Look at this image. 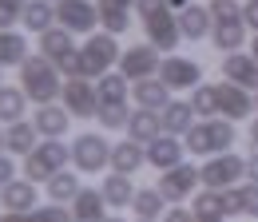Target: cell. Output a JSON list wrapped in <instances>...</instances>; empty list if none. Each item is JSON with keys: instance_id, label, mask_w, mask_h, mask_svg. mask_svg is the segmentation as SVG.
<instances>
[{"instance_id": "d590c367", "label": "cell", "mask_w": 258, "mask_h": 222, "mask_svg": "<svg viewBox=\"0 0 258 222\" xmlns=\"http://www.w3.org/2000/svg\"><path fill=\"white\" fill-rule=\"evenodd\" d=\"M195 218H203V214H223V190H211V187H203L199 194H195ZM226 218V214H223Z\"/></svg>"}, {"instance_id": "277c9868", "label": "cell", "mask_w": 258, "mask_h": 222, "mask_svg": "<svg viewBox=\"0 0 258 222\" xmlns=\"http://www.w3.org/2000/svg\"><path fill=\"white\" fill-rule=\"evenodd\" d=\"M72 163H76V171L96 175V171H103L111 163V143L99 131H84V135L72 139Z\"/></svg>"}, {"instance_id": "ee69618b", "label": "cell", "mask_w": 258, "mask_h": 222, "mask_svg": "<svg viewBox=\"0 0 258 222\" xmlns=\"http://www.w3.org/2000/svg\"><path fill=\"white\" fill-rule=\"evenodd\" d=\"M242 20H246L250 32H258V0H246V4H242Z\"/></svg>"}, {"instance_id": "f907efd6", "label": "cell", "mask_w": 258, "mask_h": 222, "mask_svg": "<svg viewBox=\"0 0 258 222\" xmlns=\"http://www.w3.org/2000/svg\"><path fill=\"white\" fill-rule=\"evenodd\" d=\"M250 56L258 60V32H254V44H250Z\"/></svg>"}, {"instance_id": "60d3db41", "label": "cell", "mask_w": 258, "mask_h": 222, "mask_svg": "<svg viewBox=\"0 0 258 222\" xmlns=\"http://www.w3.org/2000/svg\"><path fill=\"white\" fill-rule=\"evenodd\" d=\"M20 16H24V4H16V0H0V28H12Z\"/></svg>"}, {"instance_id": "d4e9b609", "label": "cell", "mask_w": 258, "mask_h": 222, "mask_svg": "<svg viewBox=\"0 0 258 222\" xmlns=\"http://www.w3.org/2000/svg\"><path fill=\"white\" fill-rule=\"evenodd\" d=\"M159 115H163V131H167V135H187V127L195 123L191 99H171Z\"/></svg>"}, {"instance_id": "ab89813d", "label": "cell", "mask_w": 258, "mask_h": 222, "mask_svg": "<svg viewBox=\"0 0 258 222\" xmlns=\"http://www.w3.org/2000/svg\"><path fill=\"white\" fill-rule=\"evenodd\" d=\"M238 194H242V214H246V218H258V183L238 187Z\"/></svg>"}, {"instance_id": "f1b7e54d", "label": "cell", "mask_w": 258, "mask_h": 222, "mask_svg": "<svg viewBox=\"0 0 258 222\" xmlns=\"http://www.w3.org/2000/svg\"><path fill=\"white\" fill-rule=\"evenodd\" d=\"M68 52H76L72 32H68V28H48V32H40V56H48V60L56 63L60 56H68Z\"/></svg>"}, {"instance_id": "d6986e66", "label": "cell", "mask_w": 258, "mask_h": 222, "mask_svg": "<svg viewBox=\"0 0 258 222\" xmlns=\"http://www.w3.org/2000/svg\"><path fill=\"white\" fill-rule=\"evenodd\" d=\"M32 123H36V131H40L44 139H60L68 131V123H72V111H68V107H56V103H40Z\"/></svg>"}, {"instance_id": "83f0119b", "label": "cell", "mask_w": 258, "mask_h": 222, "mask_svg": "<svg viewBox=\"0 0 258 222\" xmlns=\"http://www.w3.org/2000/svg\"><path fill=\"white\" fill-rule=\"evenodd\" d=\"M24 60H28V40L12 28H0V67H12V63L20 67Z\"/></svg>"}, {"instance_id": "4316f807", "label": "cell", "mask_w": 258, "mask_h": 222, "mask_svg": "<svg viewBox=\"0 0 258 222\" xmlns=\"http://www.w3.org/2000/svg\"><path fill=\"white\" fill-rule=\"evenodd\" d=\"M99 190H103V198H107V206H131V198H135V183H131V175H107L103 183H99Z\"/></svg>"}, {"instance_id": "7a4b0ae2", "label": "cell", "mask_w": 258, "mask_h": 222, "mask_svg": "<svg viewBox=\"0 0 258 222\" xmlns=\"http://www.w3.org/2000/svg\"><path fill=\"white\" fill-rule=\"evenodd\" d=\"M183 143H187V151L191 155H223L230 151V143H234V123L230 119H203V123H191L187 127V135H183Z\"/></svg>"}, {"instance_id": "6da1fadb", "label": "cell", "mask_w": 258, "mask_h": 222, "mask_svg": "<svg viewBox=\"0 0 258 222\" xmlns=\"http://www.w3.org/2000/svg\"><path fill=\"white\" fill-rule=\"evenodd\" d=\"M20 88L28 99L36 103H52L56 95H64V84H60V67L48 60V56H28L20 63Z\"/></svg>"}, {"instance_id": "8992f818", "label": "cell", "mask_w": 258, "mask_h": 222, "mask_svg": "<svg viewBox=\"0 0 258 222\" xmlns=\"http://www.w3.org/2000/svg\"><path fill=\"white\" fill-rule=\"evenodd\" d=\"M199 175H203V187H211V190L238 187V179L246 175V159L230 155V151H223V155H211L203 167H199Z\"/></svg>"}, {"instance_id": "7c38bea8", "label": "cell", "mask_w": 258, "mask_h": 222, "mask_svg": "<svg viewBox=\"0 0 258 222\" xmlns=\"http://www.w3.org/2000/svg\"><path fill=\"white\" fill-rule=\"evenodd\" d=\"M250 111H254V92H246V88L223 80V84H219V115L230 119V123H238V119H246Z\"/></svg>"}, {"instance_id": "9f6ffc18", "label": "cell", "mask_w": 258, "mask_h": 222, "mask_svg": "<svg viewBox=\"0 0 258 222\" xmlns=\"http://www.w3.org/2000/svg\"><path fill=\"white\" fill-rule=\"evenodd\" d=\"M16 4H28V0H16Z\"/></svg>"}, {"instance_id": "2e32d148", "label": "cell", "mask_w": 258, "mask_h": 222, "mask_svg": "<svg viewBox=\"0 0 258 222\" xmlns=\"http://www.w3.org/2000/svg\"><path fill=\"white\" fill-rule=\"evenodd\" d=\"M103 206H107V198H103V190L99 187H80V194L72 198V218L76 222H103Z\"/></svg>"}, {"instance_id": "cb8c5ba5", "label": "cell", "mask_w": 258, "mask_h": 222, "mask_svg": "<svg viewBox=\"0 0 258 222\" xmlns=\"http://www.w3.org/2000/svg\"><path fill=\"white\" fill-rule=\"evenodd\" d=\"M143 163H147V147H143V143H135V139L111 147V171H119V175H135Z\"/></svg>"}, {"instance_id": "ffe728a7", "label": "cell", "mask_w": 258, "mask_h": 222, "mask_svg": "<svg viewBox=\"0 0 258 222\" xmlns=\"http://www.w3.org/2000/svg\"><path fill=\"white\" fill-rule=\"evenodd\" d=\"M0 206L4 210H36V183L32 179H12L0 187Z\"/></svg>"}, {"instance_id": "44dd1931", "label": "cell", "mask_w": 258, "mask_h": 222, "mask_svg": "<svg viewBox=\"0 0 258 222\" xmlns=\"http://www.w3.org/2000/svg\"><path fill=\"white\" fill-rule=\"evenodd\" d=\"M131 99L139 103V107H151V111H163L167 103H171V88L163 84V80H135L131 84Z\"/></svg>"}, {"instance_id": "4dcf8cb0", "label": "cell", "mask_w": 258, "mask_h": 222, "mask_svg": "<svg viewBox=\"0 0 258 222\" xmlns=\"http://www.w3.org/2000/svg\"><path fill=\"white\" fill-rule=\"evenodd\" d=\"M163 198L159 187H147V190H135V198H131V210H135V218H163L167 210H163Z\"/></svg>"}, {"instance_id": "681fc988", "label": "cell", "mask_w": 258, "mask_h": 222, "mask_svg": "<svg viewBox=\"0 0 258 222\" xmlns=\"http://www.w3.org/2000/svg\"><path fill=\"white\" fill-rule=\"evenodd\" d=\"M167 4H171V8H179V12H183V8H187V4H195V0H167Z\"/></svg>"}, {"instance_id": "603a6c76", "label": "cell", "mask_w": 258, "mask_h": 222, "mask_svg": "<svg viewBox=\"0 0 258 222\" xmlns=\"http://www.w3.org/2000/svg\"><path fill=\"white\" fill-rule=\"evenodd\" d=\"M211 40H215V48L219 52H238L242 44H246V20H215V28H211Z\"/></svg>"}, {"instance_id": "836d02e7", "label": "cell", "mask_w": 258, "mask_h": 222, "mask_svg": "<svg viewBox=\"0 0 258 222\" xmlns=\"http://www.w3.org/2000/svg\"><path fill=\"white\" fill-rule=\"evenodd\" d=\"M80 194V175H68V171H56L48 179V198L52 202H72Z\"/></svg>"}, {"instance_id": "816d5d0a", "label": "cell", "mask_w": 258, "mask_h": 222, "mask_svg": "<svg viewBox=\"0 0 258 222\" xmlns=\"http://www.w3.org/2000/svg\"><path fill=\"white\" fill-rule=\"evenodd\" d=\"M103 222H123V218H103Z\"/></svg>"}, {"instance_id": "1f68e13d", "label": "cell", "mask_w": 258, "mask_h": 222, "mask_svg": "<svg viewBox=\"0 0 258 222\" xmlns=\"http://www.w3.org/2000/svg\"><path fill=\"white\" fill-rule=\"evenodd\" d=\"M96 95H99V107H107V103H123L127 99V76H99L96 84Z\"/></svg>"}, {"instance_id": "5bb4252c", "label": "cell", "mask_w": 258, "mask_h": 222, "mask_svg": "<svg viewBox=\"0 0 258 222\" xmlns=\"http://www.w3.org/2000/svg\"><path fill=\"white\" fill-rule=\"evenodd\" d=\"M223 80L246 88V92H258V60L246 56V52H226L223 56Z\"/></svg>"}, {"instance_id": "e0dca14e", "label": "cell", "mask_w": 258, "mask_h": 222, "mask_svg": "<svg viewBox=\"0 0 258 222\" xmlns=\"http://www.w3.org/2000/svg\"><path fill=\"white\" fill-rule=\"evenodd\" d=\"M179 28H183V40H207L215 28V16L207 4H187L179 12Z\"/></svg>"}, {"instance_id": "7bdbcfd3", "label": "cell", "mask_w": 258, "mask_h": 222, "mask_svg": "<svg viewBox=\"0 0 258 222\" xmlns=\"http://www.w3.org/2000/svg\"><path fill=\"white\" fill-rule=\"evenodd\" d=\"M163 222H199V218H195L191 206H171V210L163 214Z\"/></svg>"}, {"instance_id": "9a60e30c", "label": "cell", "mask_w": 258, "mask_h": 222, "mask_svg": "<svg viewBox=\"0 0 258 222\" xmlns=\"http://www.w3.org/2000/svg\"><path fill=\"white\" fill-rule=\"evenodd\" d=\"M183 155H187V143H179V139L167 135V131H163L159 139L147 143V163H151L155 171H171V167H179Z\"/></svg>"}, {"instance_id": "11a10c76", "label": "cell", "mask_w": 258, "mask_h": 222, "mask_svg": "<svg viewBox=\"0 0 258 222\" xmlns=\"http://www.w3.org/2000/svg\"><path fill=\"white\" fill-rule=\"evenodd\" d=\"M139 222H155V218H139Z\"/></svg>"}, {"instance_id": "52a82bcc", "label": "cell", "mask_w": 258, "mask_h": 222, "mask_svg": "<svg viewBox=\"0 0 258 222\" xmlns=\"http://www.w3.org/2000/svg\"><path fill=\"white\" fill-rule=\"evenodd\" d=\"M199 183H203L199 167L179 163V167H171V171H159V183H155V187H159V194L167 198V202H187Z\"/></svg>"}, {"instance_id": "f6af8a7d", "label": "cell", "mask_w": 258, "mask_h": 222, "mask_svg": "<svg viewBox=\"0 0 258 222\" xmlns=\"http://www.w3.org/2000/svg\"><path fill=\"white\" fill-rule=\"evenodd\" d=\"M12 175H16L12 159H8V155H0V187H4V183H12Z\"/></svg>"}, {"instance_id": "c3c4849f", "label": "cell", "mask_w": 258, "mask_h": 222, "mask_svg": "<svg viewBox=\"0 0 258 222\" xmlns=\"http://www.w3.org/2000/svg\"><path fill=\"white\" fill-rule=\"evenodd\" d=\"M250 147H254V151H258V119H254V123H250Z\"/></svg>"}, {"instance_id": "5b68a950", "label": "cell", "mask_w": 258, "mask_h": 222, "mask_svg": "<svg viewBox=\"0 0 258 222\" xmlns=\"http://www.w3.org/2000/svg\"><path fill=\"white\" fill-rule=\"evenodd\" d=\"M119 44H115V36L111 32H103V36H92L84 48H80V60H84V76L88 80H99V76H107L111 71V63H119Z\"/></svg>"}, {"instance_id": "ba28073f", "label": "cell", "mask_w": 258, "mask_h": 222, "mask_svg": "<svg viewBox=\"0 0 258 222\" xmlns=\"http://www.w3.org/2000/svg\"><path fill=\"white\" fill-rule=\"evenodd\" d=\"M64 107L72 111V119H92L99 115V95H96V84L88 76H76L64 84Z\"/></svg>"}, {"instance_id": "f5cc1de1", "label": "cell", "mask_w": 258, "mask_h": 222, "mask_svg": "<svg viewBox=\"0 0 258 222\" xmlns=\"http://www.w3.org/2000/svg\"><path fill=\"white\" fill-rule=\"evenodd\" d=\"M254 111H258V92H254Z\"/></svg>"}, {"instance_id": "30bf717a", "label": "cell", "mask_w": 258, "mask_h": 222, "mask_svg": "<svg viewBox=\"0 0 258 222\" xmlns=\"http://www.w3.org/2000/svg\"><path fill=\"white\" fill-rule=\"evenodd\" d=\"M159 48L155 44H135V48H127L123 56H119V67H123V76L127 80H151V76H159Z\"/></svg>"}, {"instance_id": "74e56055", "label": "cell", "mask_w": 258, "mask_h": 222, "mask_svg": "<svg viewBox=\"0 0 258 222\" xmlns=\"http://www.w3.org/2000/svg\"><path fill=\"white\" fill-rule=\"evenodd\" d=\"M32 222H76V218H72V210H68V206L52 202V206H36V210H32Z\"/></svg>"}, {"instance_id": "db71d44e", "label": "cell", "mask_w": 258, "mask_h": 222, "mask_svg": "<svg viewBox=\"0 0 258 222\" xmlns=\"http://www.w3.org/2000/svg\"><path fill=\"white\" fill-rule=\"evenodd\" d=\"M0 147H4V131H0Z\"/></svg>"}, {"instance_id": "ac0fdd59", "label": "cell", "mask_w": 258, "mask_h": 222, "mask_svg": "<svg viewBox=\"0 0 258 222\" xmlns=\"http://www.w3.org/2000/svg\"><path fill=\"white\" fill-rule=\"evenodd\" d=\"M163 135V115L159 111H151V107H139V111H131L127 119V139H135V143H151V139H159Z\"/></svg>"}, {"instance_id": "7dc6e473", "label": "cell", "mask_w": 258, "mask_h": 222, "mask_svg": "<svg viewBox=\"0 0 258 222\" xmlns=\"http://www.w3.org/2000/svg\"><path fill=\"white\" fill-rule=\"evenodd\" d=\"M246 179H250V183H258V151L246 159Z\"/></svg>"}, {"instance_id": "bcb514c9", "label": "cell", "mask_w": 258, "mask_h": 222, "mask_svg": "<svg viewBox=\"0 0 258 222\" xmlns=\"http://www.w3.org/2000/svg\"><path fill=\"white\" fill-rule=\"evenodd\" d=\"M0 222H32V210H4Z\"/></svg>"}, {"instance_id": "7402d4cb", "label": "cell", "mask_w": 258, "mask_h": 222, "mask_svg": "<svg viewBox=\"0 0 258 222\" xmlns=\"http://www.w3.org/2000/svg\"><path fill=\"white\" fill-rule=\"evenodd\" d=\"M131 8H135V0H99V24L111 36L127 32L131 28Z\"/></svg>"}, {"instance_id": "4fadbf2b", "label": "cell", "mask_w": 258, "mask_h": 222, "mask_svg": "<svg viewBox=\"0 0 258 222\" xmlns=\"http://www.w3.org/2000/svg\"><path fill=\"white\" fill-rule=\"evenodd\" d=\"M56 20L68 32H92L99 20V8H92L88 0H60L56 4Z\"/></svg>"}, {"instance_id": "8fae6325", "label": "cell", "mask_w": 258, "mask_h": 222, "mask_svg": "<svg viewBox=\"0 0 258 222\" xmlns=\"http://www.w3.org/2000/svg\"><path fill=\"white\" fill-rule=\"evenodd\" d=\"M143 32H147V44H155V48H163V52L179 48V40H183L179 16H175L171 8H163V12H155V16H147V20H143Z\"/></svg>"}, {"instance_id": "3957f363", "label": "cell", "mask_w": 258, "mask_h": 222, "mask_svg": "<svg viewBox=\"0 0 258 222\" xmlns=\"http://www.w3.org/2000/svg\"><path fill=\"white\" fill-rule=\"evenodd\" d=\"M72 151H68V143L60 139H44V143H36L32 151L24 155V175L32 179V183H48L56 171H64Z\"/></svg>"}, {"instance_id": "6f0895ef", "label": "cell", "mask_w": 258, "mask_h": 222, "mask_svg": "<svg viewBox=\"0 0 258 222\" xmlns=\"http://www.w3.org/2000/svg\"><path fill=\"white\" fill-rule=\"evenodd\" d=\"M0 76H4V67H0Z\"/></svg>"}, {"instance_id": "f546056e", "label": "cell", "mask_w": 258, "mask_h": 222, "mask_svg": "<svg viewBox=\"0 0 258 222\" xmlns=\"http://www.w3.org/2000/svg\"><path fill=\"white\" fill-rule=\"evenodd\" d=\"M20 20H24V28H28V32H36V36H40V32L52 28V20H56V8H52L48 0H28Z\"/></svg>"}, {"instance_id": "8d00e7d4", "label": "cell", "mask_w": 258, "mask_h": 222, "mask_svg": "<svg viewBox=\"0 0 258 222\" xmlns=\"http://www.w3.org/2000/svg\"><path fill=\"white\" fill-rule=\"evenodd\" d=\"M127 107H123V103H107V107H99V127H103V131H123V127H127Z\"/></svg>"}, {"instance_id": "d6a6232c", "label": "cell", "mask_w": 258, "mask_h": 222, "mask_svg": "<svg viewBox=\"0 0 258 222\" xmlns=\"http://www.w3.org/2000/svg\"><path fill=\"white\" fill-rule=\"evenodd\" d=\"M24 107H28L24 88H0V119H4V123H16V119L24 115Z\"/></svg>"}, {"instance_id": "9c48e42d", "label": "cell", "mask_w": 258, "mask_h": 222, "mask_svg": "<svg viewBox=\"0 0 258 222\" xmlns=\"http://www.w3.org/2000/svg\"><path fill=\"white\" fill-rule=\"evenodd\" d=\"M159 80L171 92H191V88H199V80H203V63L187 60V56H167L159 63Z\"/></svg>"}, {"instance_id": "b9f144b4", "label": "cell", "mask_w": 258, "mask_h": 222, "mask_svg": "<svg viewBox=\"0 0 258 222\" xmlns=\"http://www.w3.org/2000/svg\"><path fill=\"white\" fill-rule=\"evenodd\" d=\"M163 8H171L167 0H135V12L147 20V16H155V12H163Z\"/></svg>"}, {"instance_id": "f35d334b", "label": "cell", "mask_w": 258, "mask_h": 222, "mask_svg": "<svg viewBox=\"0 0 258 222\" xmlns=\"http://www.w3.org/2000/svg\"><path fill=\"white\" fill-rule=\"evenodd\" d=\"M207 8H211L215 20H242V4L238 0H211Z\"/></svg>"}, {"instance_id": "484cf974", "label": "cell", "mask_w": 258, "mask_h": 222, "mask_svg": "<svg viewBox=\"0 0 258 222\" xmlns=\"http://www.w3.org/2000/svg\"><path fill=\"white\" fill-rule=\"evenodd\" d=\"M36 123H24V119H16V123H8V131H4V151L8 155H28L36 147Z\"/></svg>"}, {"instance_id": "e575fe53", "label": "cell", "mask_w": 258, "mask_h": 222, "mask_svg": "<svg viewBox=\"0 0 258 222\" xmlns=\"http://www.w3.org/2000/svg\"><path fill=\"white\" fill-rule=\"evenodd\" d=\"M191 107H195V115H215L219 111V84H199V88H191Z\"/></svg>"}]
</instances>
